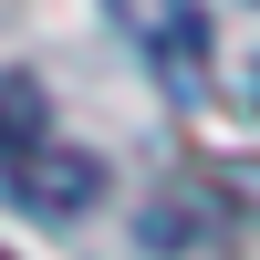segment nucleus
<instances>
[{"label":"nucleus","instance_id":"7ed1b4c3","mask_svg":"<svg viewBox=\"0 0 260 260\" xmlns=\"http://www.w3.org/2000/svg\"><path fill=\"white\" fill-rule=\"evenodd\" d=\"M31 136H42V83L31 73H0V156L31 146Z\"/></svg>","mask_w":260,"mask_h":260},{"label":"nucleus","instance_id":"f03ea898","mask_svg":"<svg viewBox=\"0 0 260 260\" xmlns=\"http://www.w3.org/2000/svg\"><path fill=\"white\" fill-rule=\"evenodd\" d=\"M11 198L31 208V219H83V208L104 198V167L83 156V146H11Z\"/></svg>","mask_w":260,"mask_h":260},{"label":"nucleus","instance_id":"f257e3e1","mask_svg":"<svg viewBox=\"0 0 260 260\" xmlns=\"http://www.w3.org/2000/svg\"><path fill=\"white\" fill-rule=\"evenodd\" d=\"M104 11H115V31L136 42L167 83H198L208 73V11L198 0H104Z\"/></svg>","mask_w":260,"mask_h":260}]
</instances>
